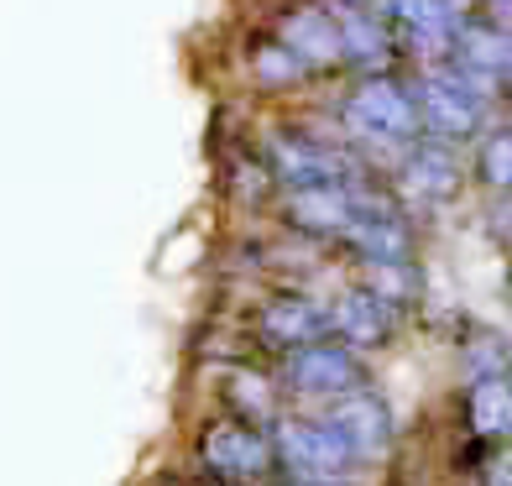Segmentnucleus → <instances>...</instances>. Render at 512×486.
<instances>
[{"label": "nucleus", "instance_id": "obj_15", "mask_svg": "<svg viewBox=\"0 0 512 486\" xmlns=\"http://www.w3.org/2000/svg\"><path fill=\"white\" fill-rule=\"evenodd\" d=\"M387 11L413 37V48H424V53L445 48L450 32H455V21H460L455 0H387Z\"/></svg>", "mask_w": 512, "mask_h": 486}, {"label": "nucleus", "instance_id": "obj_6", "mask_svg": "<svg viewBox=\"0 0 512 486\" xmlns=\"http://www.w3.org/2000/svg\"><path fill=\"white\" fill-rule=\"evenodd\" d=\"M204 466L225 481H256L272 471V445L267 434H256L251 424H209L199 439Z\"/></svg>", "mask_w": 512, "mask_h": 486}, {"label": "nucleus", "instance_id": "obj_12", "mask_svg": "<svg viewBox=\"0 0 512 486\" xmlns=\"http://www.w3.org/2000/svg\"><path fill=\"white\" fill-rule=\"evenodd\" d=\"M324 319H330V335L345 340V351H371V345H387L392 335V309L377 304L366 288L340 293L335 309H324Z\"/></svg>", "mask_w": 512, "mask_h": 486}, {"label": "nucleus", "instance_id": "obj_21", "mask_svg": "<svg viewBox=\"0 0 512 486\" xmlns=\"http://www.w3.org/2000/svg\"><path fill=\"white\" fill-rule=\"evenodd\" d=\"M298 486H351V481H340V476H324V481H298Z\"/></svg>", "mask_w": 512, "mask_h": 486}, {"label": "nucleus", "instance_id": "obj_17", "mask_svg": "<svg viewBox=\"0 0 512 486\" xmlns=\"http://www.w3.org/2000/svg\"><path fill=\"white\" fill-rule=\"evenodd\" d=\"M507 157H512V142H507V131H486L481 136V178L492 183V189H502L507 183Z\"/></svg>", "mask_w": 512, "mask_h": 486}, {"label": "nucleus", "instance_id": "obj_4", "mask_svg": "<svg viewBox=\"0 0 512 486\" xmlns=\"http://www.w3.org/2000/svg\"><path fill=\"white\" fill-rule=\"evenodd\" d=\"M272 168L288 189H351V157H340L304 131L272 136Z\"/></svg>", "mask_w": 512, "mask_h": 486}, {"label": "nucleus", "instance_id": "obj_22", "mask_svg": "<svg viewBox=\"0 0 512 486\" xmlns=\"http://www.w3.org/2000/svg\"><path fill=\"white\" fill-rule=\"evenodd\" d=\"M345 6H361V0H345Z\"/></svg>", "mask_w": 512, "mask_h": 486}, {"label": "nucleus", "instance_id": "obj_14", "mask_svg": "<svg viewBox=\"0 0 512 486\" xmlns=\"http://www.w3.org/2000/svg\"><path fill=\"white\" fill-rule=\"evenodd\" d=\"M356 189H293L288 194V220L309 236H340L351 220Z\"/></svg>", "mask_w": 512, "mask_h": 486}, {"label": "nucleus", "instance_id": "obj_7", "mask_svg": "<svg viewBox=\"0 0 512 486\" xmlns=\"http://www.w3.org/2000/svg\"><path fill=\"white\" fill-rule=\"evenodd\" d=\"M340 236L351 241L366 262H408V251H413V230H408V220L392 210V204H382V199H361V194H356L351 220H345Z\"/></svg>", "mask_w": 512, "mask_h": 486}, {"label": "nucleus", "instance_id": "obj_13", "mask_svg": "<svg viewBox=\"0 0 512 486\" xmlns=\"http://www.w3.org/2000/svg\"><path fill=\"white\" fill-rule=\"evenodd\" d=\"M277 48H283L298 68H330V63H340L335 16H324V11H288L283 32H277Z\"/></svg>", "mask_w": 512, "mask_h": 486}, {"label": "nucleus", "instance_id": "obj_19", "mask_svg": "<svg viewBox=\"0 0 512 486\" xmlns=\"http://www.w3.org/2000/svg\"><path fill=\"white\" fill-rule=\"evenodd\" d=\"M230 398H236V403H251L256 413H272V403H267V387L262 382H256V377H230Z\"/></svg>", "mask_w": 512, "mask_h": 486}, {"label": "nucleus", "instance_id": "obj_20", "mask_svg": "<svg viewBox=\"0 0 512 486\" xmlns=\"http://www.w3.org/2000/svg\"><path fill=\"white\" fill-rule=\"evenodd\" d=\"M486 486H507V466H492V476H486Z\"/></svg>", "mask_w": 512, "mask_h": 486}, {"label": "nucleus", "instance_id": "obj_3", "mask_svg": "<svg viewBox=\"0 0 512 486\" xmlns=\"http://www.w3.org/2000/svg\"><path fill=\"white\" fill-rule=\"evenodd\" d=\"M345 121H351V131L371 136V142H413L418 136L413 95L392 79H361L345 95Z\"/></svg>", "mask_w": 512, "mask_h": 486}, {"label": "nucleus", "instance_id": "obj_11", "mask_svg": "<svg viewBox=\"0 0 512 486\" xmlns=\"http://www.w3.org/2000/svg\"><path fill=\"white\" fill-rule=\"evenodd\" d=\"M450 42H455V58H460V74L476 79L481 89L497 84V79L507 74L512 42H507V32L497 27V21H476V16H471V21H455Z\"/></svg>", "mask_w": 512, "mask_h": 486}, {"label": "nucleus", "instance_id": "obj_10", "mask_svg": "<svg viewBox=\"0 0 512 486\" xmlns=\"http://www.w3.org/2000/svg\"><path fill=\"white\" fill-rule=\"evenodd\" d=\"M256 330H262V340L283 345V351H304V345H319L324 335H330V319H324V304H314V298L283 293L262 309Z\"/></svg>", "mask_w": 512, "mask_h": 486}, {"label": "nucleus", "instance_id": "obj_1", "mask_svg": "<svg viewBox=\"0 0 512 486\" xmlns=\"http://www.w3.org/2000/svg\"><path fill=\"white\" fill-rule=\"evenodd\" d=\"M413 95L418 110V131H434V136H476L486 126V89L465 74H429Z\"/></svg>", "mask_w": 512, "mask_h": 486}, {"label": "nucleus", "instance_id": "obj_8", "mask_svg": "<svg viewBox=\"0 0 512 486\" xmlns=\"http://www.w3.org/2000/svg\"><path fill=\"white\" fill-rule=\"evenodd\" d=\"M319 424H324V429H335L340 445L361 460V455H377L387 439H392V408L377 398V392L356 387V392H345V398H335L330 413H324Z\"/></svg>", "mask_w": 512, "mask_h": 486}, {"label": "nucleus", "instance_id": "obj_5", "mask_svg": "<svg viewBox=\"0 0 512 486\" xmlns=\"http://www.w3.org/2000/svg\"><path fill=\"white\" fill-rule=\"evenodd\" d=\"M283 377L293 392H314V398H345V392H356L366 382L356 351H345V345H304V351H288V366Z\"/></svg>", "mask_w": 512, "mask_h": 486}, {"label": "nucleus", "instance_id": "obj_16", "mask_svg": "<svg viewBox=\"0 0 512 486\" xmlns=\"http://www.w3.org/2000/svg\"><path fill=\"white\" fill-rule=\"evenodd\" d=\"M465 419L481 439H502L512 429V392L507 377H476L471 382V403H465Z\"/></svg>", "mask_w": 512, "mask_h": 486}, {"label": "nucleus", "instance_id": "obj_2", "mask_svg": "<svg viewBox=\"0 0 512 486\" xmlns=\"http://www.w3.org/2000/svg\"><path fill=\"white\" fill-rule=\"evenodd\" d=\"M267 445H272V466H288L298 481L340 476L356 460L335 439V429H324L319 419H277V429L267 434Z\"/></svg>", "mask_w": 512, "mask_h": 486}, {"label": "nucleus", "instance_id": "obj_18", "mask_svg": "<svg viewBox=\"0 0 512 486\" xmlns=\"http://www.w3.org/2000/svg\"><path fill=\"white\" fill-rule=\"evenodd\" d=\"M256 74H262V84H288L293 74H304V68H298L283 48H277V42H267V48H256Z\"/></svg>", "mask_w": 512, "mask_h": 486}, {"label": "nucleus", "instance_id": "obj_9", "mask_svg": "<svg viewBox=\"0 0 512 486\" xmlns=\"http://www.w3.org/2000/svg\"><path fill=\"white\" fill-rule=\"evenodd\" d=\"M460 183H465V168H460L455 147H445V142H418V147H408L403 168H398V189H403L413 204H445V199L460 194Z\"/></svg>", "mask_w": 512, "mask_h": 486}]
</instances>
